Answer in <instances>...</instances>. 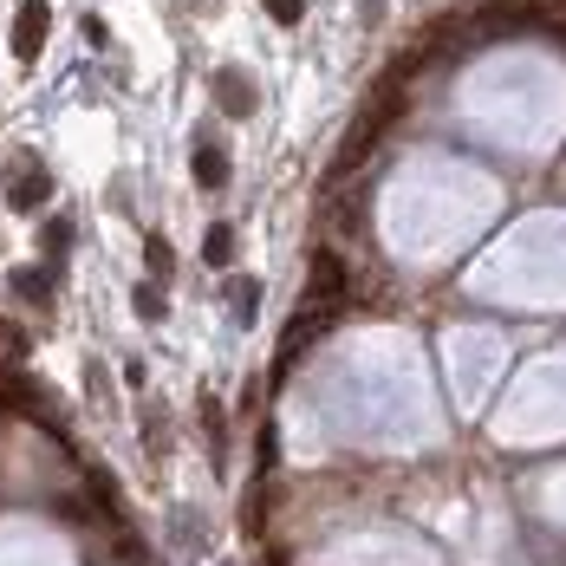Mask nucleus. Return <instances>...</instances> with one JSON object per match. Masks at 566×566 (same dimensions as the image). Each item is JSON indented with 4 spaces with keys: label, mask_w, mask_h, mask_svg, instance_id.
Segmentation results:
<instances>
[{
    "label": "nucleus",
    "mask_w": 566,
    "mask_h": 566,
    "mask_svg": "<svg viewBox=\"0 0 566 566\" xmlns=\"http://www.w3.org/2000/svg\"><path fill=\"white\" fill-rule=\"evenodd\" d=\"M85 40H92V46H105V40H112V27H105L98 13H85Z\"/></svg>",
    "instance_id": "nucleus-17"
},
{
    "label": "nucleus",
    "mask_w": 566,
    "mask_h": 566,
    "mask_svg": "<svg viewBox=\"0 0 566 566\" xmlns=\"http://www.w3.org/2000/svg\"><path fill=\"white\" fill-rule=\"evenodd\" d=\"M13 293H27V300H33V306H46V300H53V268H13Z\"/></svg>",
    "instance_id": "nucleus-8"
},
{
    "label": "nucleus",
    "mask_w": 566,
    "mask_h": 566,
    "mask_svg": "<svg viewBox=\"0 0 566 566\" xmlns=\"http://www.w3.org/2000/svg\"><path fill=\"white\" fill-rule=\"evenodd\" d=\"M216 105H222L228 117H254V85H248V72H216Z\"/></svg>",
    "instance_id": "nucleus-7"
},
{
    "label": "nucleus",
    "mask_w": 566,
    "mask_h": 566,
    "mask_svg": "<svg viewBox=\"0 0 566 566\" xmlns=\"http://www.w3.org/2000/svg\"><path fill=\"white\" fill-rule=\"evenodd\" d=\"M202 261H209V268H228V261H234V228L228 222H216L202 234Z\"/></svg>",
    "instance_id": "nucleus-10"
},
{
    "label": "nucleus",
    "mask_w": 566,
    "mask_h": 566,
    "mask_svg": "<svg viewBox=\"0 0 566 566\" xmlns=\"http://www.w3.org/2000/svg\"><path fill=\"white\" fill-rule=\"evenodd\" d=\"M228 300H234V319L248 326V319H254V306H261V281H248V274H234V281H228Z\"/></svg>",
    "instance_id": "nucleus-12"
},
{
    "label": "nucleus",
    "mask_w": 566,
    "mask_h": 566,
    "mask_svg": "<svg viewBox=\"0 0 566 566\" xmlns=\"http://www.w3.org/2000/svg\"><path fill=\"white\" fill-rule=\"evenodd\" d=\"M65 248H72V216H53V222L40 228V254H46V268H53Z\"/></svg>",
    "instance_id": "nucleus-11"
},
{
    "label": "nucleus",
    "mask_w": 566,
    "mask_h": 566,
    "mask_svg": "<svg viewBox=\"0 0 566 566\" xmlns=\"http://www.w3.org/2000/svg\"><path fill=\"white\" fill-rule=\"evenodd\" d=\"M130 306H137V319H150V326H157V319L170 313V300H164L157 286H137V293H130Z\"/></svg>",
    "instance_id": "nucleus-13"
},
{
    "label": "nucleus",
    "mask_w": 566,
    "mask_h": 566,
    "mask_svg": "<svg viewBox=\"0 0 566 566\" xmlns=\"http://www.w3.org/2000/svg\"><path fill=\"white\" fill-rule=\"evenodd\" d=\"M345 293H352V268H345V254L313 248V286H306V306H345Z\"/></svg>",
    "instance_id": "nucleus-4"
},
{
    "label": "nucleus",
    "mask_w": 566,
    "mask_h": 566,
    "mask_svg": "<svg viewBox=\"0 0 566 566\" xmlns=\"http://www.w3.org/2000/svg\"><path fill=\"white\" fill-rule=\"evenodd\" d=\"M144 261H150V268H157V274H170V268H176L170 241H164V234H150V248H144Z\"/></svg>",
    "instance_id": "nucleus-14"
},
{
    "label": "nucleus",
    "mask_w": 566,
    "mask_h": 566,
    "mask_svg": "<svg viewBox=\"0 0 566 566\" xmlns=\"http://www.w3.org/2000/svg\"><path fill=\"white\" fill-rule=\"evenodd\" d=\"M46 20H53L46 0H20V20H13V59H40V46H46Z\"/></svg>",
    "instance_id": "nucleus-5"
},
{
    "label": "nucleus",
    "mask_w": 566,
    "mask_h": 566,
    "mask_svg": "<svg viewBox=\"0 0 566 566\" xmlns=\"http://www.w3.org/2000/svg\"><path fill=\"white\" fill-rule=\"evenodd\" d=\"M261 7H268L281 27H300V13H306V0H261Z\"/></svg>",
    "instance_id": "nucleus-15"
},
{
    "label": "nucleus",
    "mask_w": 566,
    "mask_h": 566,
    "mask_svg": "<svg viewBox=\"0 0 566 566\" xmlns=\"http://www.w3.org/2000/svg\"><path fill=\"white\" fill-rule=\"evenodd\" d=\"M0 196H7V209H20V216L46 209V196H53V182H46V164H40L33 150L7 157V176H0Z\"/></svg>",
    "instance_id": "nucleus-1"
},
{
    "label": "nucleus",
    "mask_w": 566,
    "mask_h": 566,
    "mask_svg": "<svg viewBox=\"0 0 566 566\" xmlns=\"http://www.w3.org/2000/svg\"><path fill=\"white\" fill-rule=\"evenodd\" d=\"M0 410H20V417L46 423V403H40V385H33V378H20L13 365H0Z\"/></svg>",
    "instance_id": "nucleus-6"
},
{
    "label": "nucleus",
    "mask_w": 566,
    "mask_h": 566,
    "mask_svg": "<svg viewBox=\"0 0 566 566\" xmlns=\"http://www.w3.org/2000/svg\"><path fill=\"white\" fill-rule=\"evenodd\" d=\"M196 182H202V189H222V182H228V157L216 150V144H202V150H196Z\"/></svg>",
    "instance_id": "nucleus-9"
},
{
    "label": "nucleus",
    "mask_w": 566,
    "mask_h": 566,
    "mask_svg": "<svg viewBox=\"0 0 566 566\" xmlns=\"http://www.w3.org/2000/svg\"><path fill=\"white\" fill-rule=\"evenodd\" d=\"M391 112H397V98H391V105H371V112L352 117V137L339 144V157H333V176H352L365 157H371V144H378V130L391 124Z\"/></svg>",
    "instance_id": "nucleus-2"
},
{
    "label": "nucleus",
    "mask_w": 566,
    "mask_h": 566,
    "mask_svg": "<svg viewBox=\"0 0 566 566\" xmlns=\"http://www.w3.org/2000/svg\"><path fill=\"white\" fill-rule=\"evenodd\" d=\"M202 430H209V443H222V403L216 397H202Z\"/></svg>",
    "instance_id": "nucleus-16"
},
{
    "label": "nucleus",
    "mask_w": 566,
    "mask_h": 566,
    "mask_svg": "<svg viewBox=\"0 0 566 566\" xmlns=\"http://www.w3.org/2000/svg\"><path fill=\"white\" fill-rule=\"evenodd\" d=\"M333 319H339V306H300V313H293V326L281 333V352H274V378H281L286 365H293L306 345L319 339V333H333Z\"/></svg>",
    "instance_id": "nucleus-3"
}]
</instances>
